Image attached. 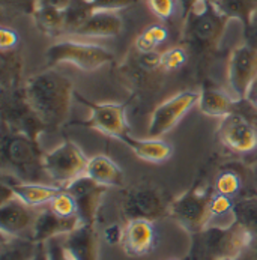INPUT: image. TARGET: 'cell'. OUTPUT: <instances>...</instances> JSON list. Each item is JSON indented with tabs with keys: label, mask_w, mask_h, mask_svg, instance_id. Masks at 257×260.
I'll use <instances>...</instances> for the list:
<instances>
[{
	"label": "cell",
	"mask_w": 257,
	"mask_h": 260,
	"mask_svg": "<svg viewBox=\"0 0 257 260\" xmlns=\"http://www.w3.org/2000/svg\"><path fill=\"white\" fill-rule=\"evenodd\" d=\"M238 100H233L227 93L217 90V89H205L200 92L199 98V109L202 113L211 117H224L229 113L235 112Z\"/></svg>",
	"instance_id": "obj_24"
},
{
	"label": "cell",
	"mask_w": 257,
	"mask_h": 260,
	"mask_svg": "<svg viewBox=\"0 0 257 260\" xmlns=\"http://www.w3.org/2000/svg\"><path fill=\"white\" fill-rule=\"evenodd\" d=\"M44 153L38 140L5 126L0 146L3 173L21 182L47 184L50 178L44 167Z\"/></svg>",
	"instance_id": "obj_2"
},
{
	"label": "cell",
	"mask_w": 257,
	"mask_h": 260,
	"mask_svg": "<svg viewBox=\"0 0 257 260\" xmlns=\"http://www.w3.org/2000/svg\"><path fill=\"white\" fill-rule=\"evenodd\" d=\"M169 206L163 192L150 185L131 188L123 196L122 211L126 220H147L156 221L169 214Z\"/></svg>",
	"instance_id": "obj_9"
},
{
	"label": "cell",
	"mask_w": 257,
	"mask_h": 260,
	"mask_svg": "<svg viewBox=\"0 0 257 260\" xmlns=\"http://www.w3.org/2000/svg\"><path fill=\"white\" fill-rule=\"evenodd\" d=\"M83 224L80 215L74 217H60L54 214L50 208L38 212L37 221L32 230V239L39 244L47 242L51 238L56 236H63L74 232L77 227Z\"/></svg>",
	"instance_id": "obj_16"
},
{
	"label": "cell",
	"mask_w": 257,
	"mask_h": 260,
	"mask_svg": "<svg viewBox=\"0 0 257 260\" xmlns=\"http://www.w3.org/2000/svg\"><path fill=\"white\" fill-rule=\"evenodd\" d=\"M47 259L48 260H78L73 254V251L67 247L63 236H56L44 242Z\"/></svg>",
	"instance_id": "obj_31"
},
{
	"label": "cell",
	"mask_w": 257,
	"mask_h": 260,
	"mask_svg": "<svg viewBox=\"0 0 257 260\" xmlns=\"http://www.w3.org/2000/svg\"><path fill=\"white\" fill-rule=\"evenodd\" d=\"M3 93V125L12 131L23 133L34 140H38L39 134L48 128L30 107L24 89L18 87Z\"/></svg>",
	"instance_id": "obj_8"
},
{
	"label": "cell",
	"mask_w": 257,
	"mask_h": 260,
	"mask_svg": "<svg viewBox=\"0 0 257 260\" xmlns=\"http://www.w3.org/2000/svg\"><path fill=\"white\" fill-rule=\"evenodd\" d=\"M167 39V30L159 26V24H153L150 27H147L143 34H140L136 39V47L142 54L146 53H153L155 48L163 44Z\"/></svg>",
	"instance_id": "obj_29"
},
{
	"label": "cell",
	"mask_w": 257,
	"mask_h": 260,
	"mask_svg": "<svg viewBox=\"0 0 257 260\" xmlns=\"http://www.w3.org/2000/svg\"><path fill=\"white\" fill-rule=\"evenodd\" d=\"M41 244L26 236L2 235L0 260H34Z\"/></svg>",
	"instance_id": "obj_23"
},
{
	"label": "cell",
	"mask_w": 257,
	"mask_h": 260,
	"mask_svg": "<svg viewBox=\"0 0 257 260\" xmlns=\"http://www.w3.org/2000/svg\"><path fill=\"white\" fill-rule=\"evenodd\" d=\"M24 93L47 128H57L67 120L74 95V86L68 77L54 70L44 71L27 80Z\"/></svg>",
	"instance_id": "obj_1"
},
{
	"label": "cell",
	"mask_w": 257,
	"mask_h": 260,
	"mask_svg": "<svg viewBox=\"0 0 257 260\" xmlns=\"http://www.w3.org/2000/svg\"><path fill=\"white\" fill-rule=\"evenodd\" d=\"M17 42H18V37H17L15 30L8 29V27H2V30H0V48H2V51L14 50Z\"/></svg>",
	"instance_id": "obj_37"
},
{
	"label": "cell",
	"mask_w": 257,
	"mask_h": 260,
	"mask_svg": "<svg viewBox=\"0 0 257 260\" xmlns=\"http://www.w3.org/2000/svg\"><path fill=\"white\" fill-rule=\"evenodd\" d=\"M89 158L74 142L67 140L60 146L44 153V167L51 182L57 186L71 184L74 179L86 175Z\"/></svg>",
	"instance_id": "obj_7"
},
{
	"label": "cell",
	"mask_w": 257,
	"mask_h": 260,
	"mask_svg": "<svg viewBox=\"0 0 257 260\" xmlns=\"http://www.w3.org/2000/svg\"><path fill=\"white\" fill-rule=\"evenodd\" d=\"M120 30H122V20L114 12L95 11L75 30V35H80V37L107 38L119 35Z\"/></svg>",
	"instance_id": "obj_21"
},
{
	"label": "cell",
	"mask_w": 257,
	"mask_h": 260,
	"mask_svg": "<svg viewBox=\"0 0 257 260\" xmlns=\"http://www.w3.org/2000/svg\"><path fill=\"white\" fill-rule=\"evenodd\" d=\"M217 136L226 148L238 153H248L257 149V128L245 116L236 112L221 117Z\"/></svg>",
	"instance_id": "obj_12"
},
{
	"label": "cell",
	"mask_w": 257,
	"mask_h": 260,
	"mask_svg": "<svg viewBox=\"0 0 257 260\" xmlns=\"http://www.w3.org/2000/svg\"><path fill=\"white\" fill-rule=\"evenodd\" d=\"M5 184L11 186L15 197H18L21 202L32 208H41L44 205H48L54 196H57L63 188L50 184H39V182H21L17 179H12V182Z\"/></svg>",
	"instance_id": "obj_20"
},
{
	"label": "cell",
	"mask_w": 257,
	"mask_h": 260,
	"mask_svg": "<svg viewBox=\"0 0 257 260\" xmlns=\"http://www.w3.org/2000/svg\"><path fill=\"white\" fill-rule=\"evenodd\" d=\"M89 6L92 8V11H109L114 12L119 9H125L130 8L133 5L137 3V0H87Z\"/></svg>",
	"instance_id": "obj_36"
},
{
	"label": "cell",
	"mask_w": 257,
	"mask_h": 260,
	"mask_svg": "<svg viewBox=\"0 0 257 260\" xmlns=\"http://www.w3.org/2000/svg\"><path fill=\"white\" fill-rule=\"evenodd\" d=\"M63 241L78 260H98V233L95 224H81L74 232L63 235Z\"/></svg>",
	"instance_id": "obj_18"
},
{
	"label": "cell",
	"mask_w": 257,
	"mask_h": 260,
	"mask_svg": "<svg viewBox=\"0 0 257 260\" xmlns=\"http://www.w3.org/2000/svg\"><path fill=\"white\" fill-rule=\"evenodd\" d=\"M147 6L159 20H169L178 9V0H147Z\"/></svg>",
	"instance_id": "obj_35"
},
{
	"label": "cell",
	"mask_w": 257,
	"mask_h": 260,
	"mask_svg": "<svg viewBox=\"0 0 257 260\" xmlns=\"http://www.w3.org/2000/svg\"><path fill=\"white\" fill-rule=\"evenodd\" d=\"M235 221L244 225L254 238L257 236V197L244 199L235 203Z\"/></svg>",
	"instance_id": "obj_28"
},
{
	"label": "cell",
	"mask_w": 257,
	"mask_h": 260,
	"mask_svg": "<svg viewBox=\"0 0 257 260\" xmlns=\"http://www.w3.org/2000/svg\"><path fill=\"white\" fill-rule=\"evenodd\" d=\"M241 188V179L236 173L233 172H224L215 181V192L233 197Z\"/></svg>",
	"instance_id": "obj_33"
},
{
	"label": "cell",
	"mask_w": 257,
	"mask_h": 260,
	"mask_svg": "<svg viewBox=\"0 0 257 260\" xmlns=\"http://www.w3.org/2000/svg\"><path fill=\"white\" fill-rule=\"evenodd\" d=\"M245 253H247L253 260H257V236L253 239V242L250 244V247L247 248Z\"/></svg>",
	"instance_id": "obj_42"
},
{
	"label": "cell",
	"mask_w": 257,
	"mask_h": 260,
	"mask_svg": "<svg viewBox=\"0 0 257 260\" xmlns=\"http://www.w3.org/2000/svg\"><path fill=\"white\" fill-rule=\"evenodd\" d=\"M34 260H48L47 259V251H45V245L44 244H41V247H39V251H38L37 257Z\"/></svg>",
	"instance_id": "obj_44"
},
{
	"label": "cell",
	"mask_w": 257,
	"mask_h": 260,
	"mask_svg": "<svg viewBox=\"0 0 257 260\" xmlns=\"http://www.w3.org/2000/svg\"><path fill=\"white\" fill-rule=\"evenodd\" d=\"M86 175L107 188L123 185V172L107 155H97L89 158Z\"/></svg>",
	"instance_id": "obj_22"
},
{
	"label": "cell",
	"mask_w": 257,
	"mask_h": 260,
	"mask_svg": "<svg viewBox=\"0 0 257 260\" xmlns=\"http://www.w3.org/2000/svg\"><path fill=\"white\" fill-rule=\"evenodd\" d=\"M120 140L134 152V155H137L140 159L147 162H153V164L166 162L167 159H170L173 153L172 146L158 137L136 139L131 137L130 134H125Z\"/></svg>",
	"instance_id": "obj_19"
},
{
	"label": "cell",
	"mask_w": 257,
	"mask_h": 260,
	"mask_svg": "<svg viewBox=\"0 0 257 260\" xmlns=\"http://www.w3.org/2000/svg\"><path fill=\"white\" fill-rule=\"evenodd\" d=\"M254 92H257V78H256V81L253 83V86H251V90H250V93H254Z\"/></svg>",
	"instance_id": "obj_45"
},
{
	"label": "cell",
	"mask_w": 257,
	"mask_h": 260,
	"mask_svg": "<svg viewBox=\"0 0 257 260\" xmlns=\"http://www.w3.org/2000/svg\"><path fill=\"white\" fill-rule=\"evenodd\" d=\"M173 260H175V259H173Z\"/></svg>",
	"instance_id": "obj_47"
},
{
	"label": "cell",
	"mask_w": 257,
	"mask_h": 260,
	"mask_svg": "<svg viewBox=\"0 0 257 260\" xmlns=\"http://www.w3.org/2000/svg\"><path fill=\"white\" fill-rule=\"evenodd\" d=\"M226 18H236L242 21L244 27L248 26L251 15L257 9V0H211Z\"/></svg>",
	"instance_id": "obj_25"
},
{
	"label": "cell",
	"mask_w": 257,
	"mask_h": 260,
	"mask_svg": "<svg viewBox=\"0 0 257 260\" xmlns=\"http://www.w3.org/2000/svg\"><path fill=\"white\" fill-rule=\"evenodd\" d=\"M77 98L84 103L90 109V116L86 122H81V125L97 129L106 136H110L114 139H122L125 134H128V122H126V113L123 104L116 103H104L97 104L89 100H84L83 96L77 95Z\"/></svg>",
	"instance_id": "obj_13"
},
{
	"label": "cell",
	"mask_w": 257,
	"mask_h": 260,
	"mask_svg": "<svg viewBox=\"0 0 257 260\" xmlns=\"http://www.w3.org/2000/svg\"><path fill=\"white\" fill-rule=\"evenodd\" d=\"M199 98H200L199 92L185 90L159 104L150 114L149 128H147L149 137L159 139L161 136L172 131L185 114L194 106L199 104Z\"/></svg>",
	"instance_id": "obj_11"
},
{
	"label": "cell",
	"mask_w": 257,
	"mask_h": 260,
	"mask_svg": "<svg viewBox=\"0 0 257 260\" xmlns=\"http://www.w3.org/2000/svg\"><path fill=\"white\" fill-rule=\"evenodd\" d=\"M54 214L60 215V217H74L78 215V209H77V203L74 200V197L63 188L57 196L53 197V200L47 205Z\"/></svg>",
	"instance_id": "obj_30"
},
{
	"label": "cell",
	"mask_w": 257,
	"mask_h": 260,
	"mask_svg": "<svg viewBox=\"0 0 257 260\" xmlns=\"http://www.w3.org/2000/svg\"><path fill=\"white\" fill-rule=\"evenodd\" d=\"M122 236H123V229H120L117 224H113L110 227L106 229L104 232V238L109 244H119L122 242Z\"/></svg>",
	"instance_id": "obj_39"
},
{
	"label": "cell",
	"mask_w": 257,
	"mask_h": 260,
	"mask_svg": "<svg viewBox=\"0 0 257 260\" xmlns=\"http://www.w3.org/2000/svg\"><path fill=\"white\" fill-rule=\"evenodd\" d=\"M185 18L186 38L200 50H208L218 45V41L229 20L218 12L211 0H199L189 9Z\"/></svg>",
	"instance_id": "obj_4"
},
{
	"label": "cell",
	"mask_w": 257,
	"mask_h": 260,
	"mask_svg": "<svg viewBox=\"0 0 257 260\" xmlns=\"http://www.w3.org/2000/svg\"><path fill=\"white\" fill-rule=\"evenodd\" d=\"M253 239L254 236L236 221L224 225L209 224L194 233L189 260H236L247 251Z\"/></svg>",
	"instance_id": "obj_3"
},
{
	"label": "cell",
	"mask_w": 257,
	"mask_h": 260,
	"mask_svg": "<svg viewBox=\"0 0 257 260\" xmlns=\"http://www.w3.org/2000/svg\"><path fill=\"white\" fill-rule=\"evenodd\" d=\"M233 208H235V203H233L232 197L214 192L212 200H211V217H212L211 221L214 218H222L227 215H233Z\"/></svg>",
	"instance_id": "obj_34"
},
{
	"label": "cell",
	"mask_w": 257,
	"mask_h": 260,
	"mask_svg": "<svg viewBox=\"0 0 257 260\" xmlns=\"http://www.w3.org/2000/svg\"><path fill=\"white\" fill-rule=\"evenodd\" d=\"M257 78V48L244 44L236 47L229 59L227 80L230 90L238 101L248 98Z\"/></svg>",
	"instance_id": "obj_10"
},
{
	"label": "cell",
	"mask_w": 257,
	"mask_h": 260,
	"mask_svg": "<svg viewBox=\"0 0 257 260\" xmlns=\"http://www.w3.org/2000/svg\"><path fill=\"white\" fill-rule=\"evenodd\" d=\"M3 2L11 6H15L24 12H29V14H34L37 11L38 0H3Z\"/></svg>",
	"instance_id": "obj_40"
},
{
	"label": "cell",
	"mask_w": 257,
	"mask_h": 260,
	"mask_svg": "<svg viewBox=\"0 0 257 260\" xmlns=\"http://www.w3.org/2000/svg\"><path fill=\"white\" fill-rule=\"evenodd\" d=\"M0 65H2V89H3V92L18 89L21 67H23L20 54L14 50L2 51Z\"/></svg>",
	"instance_id": "obj_26"
},
{
	"label": "cell",
	"mask_w": 257,
	"mask_h": 260,
	"mask_svg": "<svg viewBox=\"0 0 257 260\" xmlns=\"http://www.w3.org/2000/svg\"><path fill=\"white\" fill-rule=\"evenodd\" d=\"M37 208L26 205L15 196L6 202H2L0 206L2 235L32 238V230L37 221Z\"/></svg>",
	"instance_id": "obj_15"
},
{
	"label": "cell",
	"mask_w": 257,
	"mask_h": 260,
	"mask_svg": "<svg viewBox=\"0 0 257 260\" xmlns=\"http://www.w3.org/2000/svg\"><path fill=\"white\" fill-rule=\"evenodd\" d=\"M120 244L128 256L140 257L149 254L155 245L153 223L147 220H130L123 227Z\"/></svg>",
	"instance_id": "obj_17"
},
{
	"label": "cell",
	"mask_w": 257,
	"mask_h": 260,
	"mask_svg": "<svg viewBox=\"0 0 257 260\" xmlns=\"http://www.w3.org/2000/svg\"><path fill=\"white\" fill-rule=\"evenodd\" d=\"M245 29V44L251 45L257 48V9L254 11V14L251 15V20L248 23Z\"/></svg>",
	"instance_id": "obj_38"
},
{
	"label": "cell",
	"mask_w": 257,
	"mask_h": 260,
	"mask_svg": "<svg viewBox=\"0 0 257 260\" xmlns=\"http://www.w3.org/2000/svg\"><path fill=\"white\" fill-rule=\"evenodd\" d=\"M48 65L59 63H73L81 71H95L101 67L110 63L113 60V53L107 48L78 41H60L53 44L47 53Z\"/></svg>",
	"instance_id": "obj_6"
},
{
	"label": "cell",
	"mask_w": 257,
	"mask_h": 260,
	"mask_svg": "<svg viewBox=\"0 0 257 260\" xmlns=\"http://www.w3.org/2000/svg\"><path fill=\"white\" fill-rule=\"evenodd\" d=\"M186 60V51L181 47H173L166 53L159 54V68L166 71H175L181 68Z\"/></svg>",
	"instance_id": "obj_32"
},
{
	"label": "cell",
	"mask_w": 257,
	"mask_h": 260,
	"mask_svg": "<svg viewBox=\"0 0 257 260\" xmlns=\"http://www.w3.org/2000/svg\"><path fill=\"white\" fill-rule=\"evenodd\" d=\"M38 27L47 35H59L65 32V11L47 6H38L34 12Z\"/></svg>",
	"instance_id": "obj_27"
},
{
	"label": "cell",
	"mask_w": 257,
	"mask_h": 260,
	"mask_svg": "<svg viewBox=\"0 0 257 260\" xmlns=\"http://www.w3.org/2000/svg\"><path fill=\"white\" fill-rule=\"evenodd\" d=\"M65 189L74 197L83 224H95L103 197L109 188L98 184L87 175H83L68 184Z\"/></svg>",
	"instance_id": "obj_14"
},
{
	"label": "cell",
	"mask_w": 257,
	"mask_h": 260,
	"mask_svg": "<svg viewBox=\"0 0 257 260\" xmlns=\"http://www.w3.org/2000/svg\"><path fill=\"white\" fill-rule=\"evenodd\" d=\"M215 189L189 188L169 206V214L189 233H199L211 224V200Z\"/></svg>",
	"instance_id": "obj_5"
},
{
	"label": "cell",
	"mask_w": 257,
	"mask_h": 260,
	"mask_svg": "<svg viewBox=\"0 0 257 260\" xmlns=\"http://www.w3.org/2000/svg\"><path fill=\"white\" fill-rule=\"evenodd\" d=\"M74 0H38V6H47V8H56V9H60V11H67L71 5H73Z\"/></svg>",
	"instance_id": "obj_41"
},
{
	"label": "cell",
	"mask_w": 257,
	"mask_h": 260,
	"mask_svg": "<svg viewBox=\"0 0 257 260\" xmlns=\"http://www.w3.org/2000/svg\"><path fill=\"white\" fill-rule=\"evenodd\" d=\"M199 0H181V5H182V8H184V15H186L188 12H189V9L197 3Z\"/></svg>",
	"instance_id": "obj_43"
},
{
	"label": "cell",
	"mask_w": 257,
	"mask_h": 260,
	"mask_svg": "<svg viewBox=\"0 0 257 260\" xmlns=\"http://www.w3.org/2000/svg\"><path fill=\"white\" fill-rule=\"evenodd\" d=\"M220 260H233V259H220Z\"/></svg>",
	"instance_id": "obj_46"
}]
</instances>
